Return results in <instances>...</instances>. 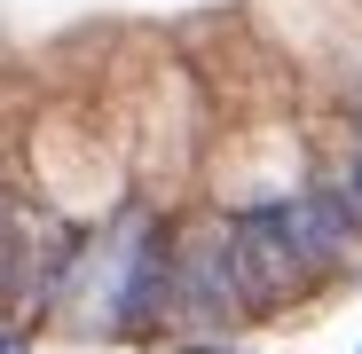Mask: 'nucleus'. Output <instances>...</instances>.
Here are the masks:
<instances>
[{
  "mask_svg": "<svg viewBox=\"0 0 362 354\" xmlns=\"http://www.w3.org/2000/svg\"><path fill=\"white\" fill-rule=\"evenodd\" d=\"M173 300L189 315H228L252 300V276H245V244L236 228H205L181 244V268H173Z\"/></svg>",
  "mask_w": 362,
  "mask_h": 354,
  "instance_id": "1",
  "label": "nucleus"
},
{
  "mask_svg": "<svg viewBox=\"0 0 362 354\" xmlns=\"http://www.w3.org/2000/svg\"><path fill=\"white\" fill-rule=\"evenodd\" d=\"M236 244H245V276H252V300H276V291H291L299 276H308V260H299V244L284 236L276 205L245 213V228H236Z\"/></svg>",
  "mask_w": 362,
  "mask_h": 354,
  "instance_id": "2",
  "label": "nucleus"
}]
</instances>
